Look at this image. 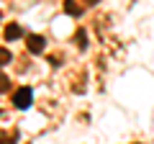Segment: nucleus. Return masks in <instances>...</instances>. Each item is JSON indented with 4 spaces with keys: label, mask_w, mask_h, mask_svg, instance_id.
<instances>
[{
    "label": "nucleus",
    "mask_w": 154,
    "mask_h": 144,
    "mask_svg": "<svg viewBox=\"0 0 154 144\" xmlns=\"http://www.w3.org/2000/svg\"><path fill=\"white\" fill-rule=\"evenodd\" d=\"M8 62H11V52L5 46H0V64H8Z\"/></svg>",
    "instance_id": "obj_8"
},
{
    "label": "nucleus",
    "mask_w": 154,
    "mask_h": 144,
    "mask_svg": "<svg viewBox=\"0 0 154 144\" xmlns=\"http://www.w3.org/2000/svg\"><path fill=\"white\" fill-rule=\"evenodd\" d=\"M64 11L69 13V16H80V13H82V5H80L77 0H67V3H64Z\"/></svg>",
    "instance_id": "obj_4"
},
{
    "label": "nucleus",
    "mask_w": 154,
    "mask_h": 144,
    "mask_svg": "<svg viewBox=\"0 0 154 144\" xmlns=\"http://www.w3.org/2000/svg\"><path fill=\"white\" fill-rule=\"evenodd\" d=\"M18 139V131H11V134H0V144H16Z\"/></svg>",
    "instance_id": "obj_5"
},
{
    "label": "nucleus",
    "mask_w": 154,
    "mask_h": 144,
    "mask_svg": "<svg viewBox=\"0 0 154 144\" xmlns=\"http://www.w3.org/2000/svg\"><path fill=\"white\" fill-rule=\"evenodd\" d=\"M31 100H33L31 88H21V90H16V93H13V103H16V108H28V105H31Z\"/></svg>",
    "instance_id": "obj_2"
},
{
    "label": "nucleus",
    "mask_w": 154,
    "mask_h": 144,
    "mask_svg": "<svg viewBox=\"0 0 154 144\" xmlns=\"http://www.w3.org/2000/svg\"><path fill=\"white\" fill-rule=\"evenodd\" d=\"M75 41H77V46H80V49H85V46H88V36H85V31H82V28H80V31L75 33Z\"/></svg>",
    "instance_id": "obj_6"
},
{
    "label": "nucleus",
    "mask_w": 154,
    "mask_h": 144,
    "mask_svg": "<svg viewBox=\"0 0 154 144\" xmlns=\"http://www.w3.org/2000/svg\"><path fill=\"white\" fill-rule=\"evenodd\" d=\"M8 90H11V80L5 75H0V93H8Z\"/></svg>",
    "instance_id": "obj_7"
},
{
    "label": "nucleus",
    "mask_w": 154,
    "mask_h": 144,
    "mask_svg": "<svg viewBox=\"0 0 154 144\" xmlns=\"http://www.w3.org/2000/svg\"><path fill=\"white\" fill-rule=\"evenodd\" d=\"M26 46H28L31 54H41L44 46H46V39L41 36V33H28V36H26Z\"/></svg>",
    "instance_id": "obj_1"
},
{
    "label": "nucleus",
    "mask_w": 154,
    "mask_h": 144,
    "mask_svg": "<svg viewBox=\"0 0 154 144\" xmlns=\"http://www.w3.org/2000/svg\"><path fill=\"white\" fill-rule=\"evenodd\" d=\"M21 36V26L18 23H8L5 26V41H13V39H18Z\"/></svg>",
    "instance_id": "obj_3"
}]
</instances>
